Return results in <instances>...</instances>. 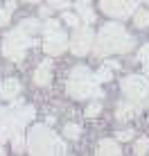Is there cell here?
Segmentation results:
<instances>
[{"instance_id":"1","label":"cell","mask_w":149,"mask_h":156,"mask_svg":"<svg viewBox=\"0 0 149 156\" xmlns=\"http://www.w3.org/2000/svg\"><path fill=\"white\" fill-rule=\"evenodd\" d=\"M133 39L124 32L122 25L109 23L99 30L97 41H95V55L104 57V55H113V52H129L133 48Z\"/></svg>"},{"instance_id":"2","label":"cell","mask_w":149,"mask_h":156,"mask_svg":"<svg viewBox=\"0 0 149 156\" xmlns=\"http://www.w3.org/2000/svg\"><path fill=\"white\" fill-rule=\"evenodd\" d=\"M27 149L29 154H66V145H63L47 127H32L29 138H27Z\"/></svg>"},{"instance_id":"3","label":"cell","mask_w":149,"mask_h":156,"mask_svg":"<svg viewBox=\"0 0 149 156\" xmlns=\"http://www.w3.org/2000/svg\"><path fill=\"white\" fill-rule=\"evenodd\" d=\"M97 79H95V75L88 70V68H77V70H72L70 79H68V93L72 95V98L77 100H84V98H93V95H97V98H102V90L97 88Z\"/></svg>"},{"instance_id":"4","label":"cell","mask_w":149,"mask_h":156,"mask_svg":"<svg viewBox=\"0 0 149 156\" xmlns=\"http://www.w3.org/2000/svg\"><path fill=\"white\" fill-rule=\"evenodd\" d=\"M122 90L133 104L147 106L149 104V82L140 75H129L122 79Z\"/></svg>"},{"instance_id":"5","label":"cell","mask_w":149,"mask_h":156,"mask_svg":"<svg viewBox=\"0 0 149 156\" xmlns=\"http://www.w3.org/2000/svg\"><path fill=\"white\" fill-rule=\"evenodd\" d=\"M29 45H32V39L18 27V30L9 32V34L5 36V41H2V55L7 59H12V61H20L25 48H29Z\"/></svg>"},{"instance_id":"6","label":"cell","mask_w":149,"mask_h":156,"mask_svg":"<svg viewBox=\"0 0 149 156\" xmlns=\"http://www.w3.org/2000/svg\"><path fill=\"white\" fill-rule=\"evenodd\" d=\"M0 118L5 120V125L9 127V131H20L27 122L34 118V109L32 106H20V109H16V111H2V106H0Z\"/></svg>"},{"instance_id":"7","label":"cell","mask_w":149,"mask_h":156,"mask_svg":"<svg viewBox=\"0 0 149 156\" xmlns=\"http://www.w3.org/2000/svg\"><path fill=\"white\" fill-rule=\"evenodd\" d=\"M138 2L140 0H102L99 5H102L104 14L113 16V18H126L129 14L136 12Z\"/></svg>"},{"instance_id":"8","label":"cell","mask_w":149,"mask_h":156,"mask_svg":"<svg viewBox=\"0 0 149 156\" xmlns=\"http://www.w3.org/2000/svg\"><path fill=\"white\" fill-rule=\"evenodd\" d=\"M93 32H90V27H86V25H79L77 30H74V36H72V41H70V50L74 52V55H86V52L93 48Z\"/></svg>"},{"instance_id":"9","label":"cell","mask_w":149,"mask_h":156,"mask_svg":"<svg viewBox=\"0 0 149 156\" xmlns=\"http://www.w3.org/2000/svg\"><path fill=\"white\" fill-rule=\"evenodd\" d=\"M66 48H70V43H68L66 34H63L61 30L57 32H50V34H45V43H43V50L47 55H61Z\"/></svg>"},{"instance_id":"10","label":"cell","mask_w":149,"mask_h":156,"mask_svg":"<svg viewBox=\"0 0 149 156\" xmlns=\"http://www.w3.org/2000/svg\"><path fill=\"white\" fill-rule=\"evenodd\" d=\"M18 90H20V84H18V79H5L2 84H0V98H5V100H14L16 95H18Z\"/></svg>"},{"instance_id":"11","label":"cell","mask_w":149,"mask_h":156,"mask_svg":"<svg viewBox=\"0 0 149 156\" xmlns=\"http://www.w3.org/2000/svg\"><path fill=\"white\" fill-rule=\"evenodd\" d=\"M97 154L99 156H118V154H122V149H120V145L115 143V140H102L97 145Z\"/></svg>"},{"instance_id":"12","label":"cell","mask_w":149,"mask_h":156,"mask_svg":"<svg viewBox=\"0 0 149 156\" xmlns=\"http://www.w3.org/2000/svg\"><path fill=\"white\" fill-rule=\"evenodd\" d=\"M136 113H138V104H120L115 115H118L120 122H124V120H131Z\"/></svg>"},{"instance_id":"13","label":"cell","mask_w":149,"mask_h":156,"mask_svg":"<svg viewBox=\"0 0 149 156\" xmlns=\"http://www.w3.org/2000/svg\"><path fill=\"white\" fill-rule=\"evenodd\" d=\"M34 82L39 86H47V84H50V61H45L43 66L34 73Z\"/></svg>"},{"instance_id":"14","label":"cell","mask_w":149,"mask_h":156,"mask_svg":"<svg viewBox=\"0 0 149 156\" xmlns=\"http://www.w3.org/2000/svg\"><path fill=\"white\" fill-rule=\"evenodd\" d=\"M41 27H43V25H41L39 20H34V18L20 20V30H23L25 34H34V32H41Z\"/></svg>"},{"instance_id":"15","label":"cell","mask_w":149,"mask_h":156,"mask_svg":"<svg viewBox=\"0 0 149 156\" xmlns=\"http://www.w3.org/2000/svg\"><path fill=\"white\" fill-rule=\"evenodd\" d=\"M133 23L138 27H149V12L145 9H136L133 12Z\"/></svg>"},{"instance_id":"16","label":"cell","mask_w":149,"mask_h":156,"mask_svg":"<svg viewBox=\"0 0 149 156\" xmlns=\"http://www.w3.org/2000/svg\"><path fill=\"white\" fill-rule=\"evenodd\" d=\"M12 140H14V152H18V154H23V136H20V131H14L12 133Z\"/></svg>"},{"instance_id":"17","label":"cell","mask_w":149,"mask_h":156,"mask_svg":"<svg viewBox=\"0 0 149 156\" xmlns=\"http://www.w3.org/2000/svg\"><path fill=\"white\" fill-rule=\"evenodd\" d=\"M147 149H149V138H140V140L136 143V147H133V152L140 156V154H147Z\"/></svg>"},{"instance_id":"18","label":"cell","mask_w":149,"mask_h":156,"mask_svg":"<svg viewBox=\"0 0 149 156\" xmlns=\"http://www.w3.org/2000/svg\"><path fill=\"white\" fill-rule=\"evenodd\" d=\"M79 14H81V18L86 20V23H93L95 20V14L88 9V5H79Z\"/></svg>"},{"instance_id":"19","label":"cell","mask_w":149,"mask_h":156,"mask_svg":"<svg viewBox=\"0 0 149 156\" xmlns=\"http://www.w3.org/2000/svg\"><path fill=\"white\" fill-rule=\"evenodd\" d=\"M95 79H97V82H109V79H111V68L104 66L102 70H97V73H95Z\"/></svg>"},{"instance_id":"20","label":"cell","mask_w":149,"mask_h":156,"mask_svg":"<svg viewBox=\"0 0 149 156\" xmlns=\"http://www.w3.org/2000/svg\"><path fill=\"white\" fill-rule=\"evenodd\" d=\"M63 133H66L68 138H79V133H81V129H79L77 125H66V129H63Z\"/></svg>"},{"instance_id":"21","label":"cell","mask_w":149,"mask_h":156,"mask_svg":"<svg viewBox=\"0 0 149 156\" xmlns=\"http://www.w3.org/2000/svg\"><path fill=\"white\" fill-rule=\"evenodd\" d=\"M63 20H66L68 25H72V27H79V16H74V14H70V12L63 14Z\"/></svg>"},{"instance_id":"22","label":"cell","mask_w":149,"mask_h":156,"mask_svg":"<svg viewBox=\"0 0 149 156\" xmlns=\"http://www.w3.org/2000/svg\"><path fill=\"white\" fill-rule=\"evenodd\" d=\"M57 30H59V23H54V20H47V23H43V27H41L43 34H50V32H57Z\"/></svg>"},{"instance_id":"23","label":"cell","mask_w":149,"mask_h":156,"mask_svg":"<svg viewBox=\"0 0 149 156\" xmlns=\"http://www.w3.org/2000/svg\"><path fill=\"white\" fill-rule=\"evenodd\" d=\"M47 5L52 9H66V7H70V0H50Z\"/></svg>"},{"instance_id":"24","label":"cell","mask_w":149,"mask_h":156,"mask_svg":"<svg viewBox=\"0 0 149 156\" xmlns=\"http://www.w3.org/2000/svg\"><path fill=\"white\" fill-rule=\"evenodd\" d=\"M9 136H12V131H9L7 125H0V145H5L9 140Z\"/></svg>"},{"instance_id":"25","label":"cell","mask_w":149,"mask_h":156,"mask_svg":"<svg viewBox=\"0 0 149 156\" xmlns=\"http://www.w3.org/2000/svg\"><path fill=\"white\" fill-rule=\"evenodd\" d=\"M138 61H142V63H147V61H149V43L140 48V52H138Z\"/></svg>"},{"instance_id":"26","label":"cell","mask_w":149,"mask_h":156,"mask_svg":"<svg viewBox=\"0 0 149 156\" xmlns=\"http://www.w3.org/2000/svg\"><path fill=\"white\" fill-rule=\"evenodd\" d=\"M99 111H102V106H99L97 102H95V104H90L88 109H86V115H88V118H95V115L99 113Z\"/></svg>"},{"instance_id":"27","label":"cell","mask_w":149,"mask_h":156,"mask_svg":"<svg viewBox=\"0 0 149 156\" xmlns=\"http://www.w3.org/2000/svg\"><path fill=\"white\" fill-rule=\"evenodd\" d=\"M131 138H133V131H131V129H124V131L118 133V140H131Z\"/></svg>"},{"instance_id":"28","label":"cell","mask_w":149,"mask_h":156,"mask_svg":"<svg viewBox=\"0 0 149 156\" xmlns=\"http://www.w3.org/2000/svg\"><path fill=\"white\" fill-rule=\"evenodd\" d=\"M106 66H109V68H120V63L118 61H106Z\"/></svg>"},{"instance_id":"29","label":"cell","mask_w":149,"mask_h":156,"mask_svg":"<svg viewBox=\"0 0 149 156\" xmlns=\"http://www.w3.org/2000/svg\"><path fill=\"white\" fill-rule=\"evenodd\" d=\"M50 9H52V7L47 5V7H43V9H41V14H43V16H47V14H50Z\"/></svg>"},{"instance_id":"30","label":"cell","mask_w":149,"mask_h":156,"mask_svg":"<svg viewBox=\"0 0 149 156\" xmlns=\"http://www.w3.org/2000/svg\"><path fill=\"white\" fill-rule=\"evenodd\" d=\"M77 2H79V5H88L90 0H77Z\"/></svg>"},{"instance_id":"31","label":"cell","mask_w":149,"mask_h":156,"mask_svg":"<svg viewBox=\"0 0 149 156\" xmlns=\"http://www.w3.org/2000/svg\"><path fill=\"white\" fill-rule=\"evenodd\" d=\"M145 70H147V75H149V61L145 63Z\"/></svg>"},{"instance_id":"32","label":"cell","mask_w":149,"mask_h":156,"mask_svg":"<svg viewBox=\"0 0 149 156\" xmlns=\"http://www.w3.org/2000/svg\"><path fill=\"white\" fill-rule=\"evenodd\" d=\"M0 154H5V152H2V149H0Z\"/></svg>"},{"instance_id":"33","label":"cell","mask_w":149,"mask_h":156,"mask_svg":"<svg viewBox=\"0 0 149 156\" xmlns=\"http://www.w3.org/2000/svg\"><path fill=\"white\" fill-rule=\"evenodd\" d=\"M34 2H36V0H34Z\"/></svg>"},{"instance_id":"34","label":"cell","mask_w":149,"mask_h":156,"mask_svg":"<svg viewBox=\"0 0 149 156\" xmlns=\"http://www.w3.org/2000/svg\"><path fill=\"white\" fill-rule=\"evenodd\" d=\"M147 2H149V0H147Z\"/></svg>"}]
</instances>
